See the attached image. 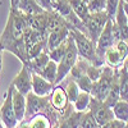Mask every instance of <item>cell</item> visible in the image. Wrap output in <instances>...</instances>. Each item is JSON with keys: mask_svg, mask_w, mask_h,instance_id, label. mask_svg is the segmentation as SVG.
<instances>
[{"mask_svg": "<svg viewBox=\"0 0 128 128\" xmlns=\"http://www.w3.org/2000/svg\"><path fill=\"white\" fill-rule=\"evenodd\" d=\"M70 34L74 38L76 46L78 50V55L83 59H87L92 66L95 67H101L105 63L104 58H100L96 54V44L83 32L76 30V28H70Z\"/></svg>", "mask_w": 128, "mask_h": 128, "instance_id": "obj_1", "label": "cell"}, {"mask_svg": "<svg viewBox=\"0 0 128 128\" xmlns=\"http://www.w3.org/2000/svg\"><path fill=\"white\" fill-rule=\"evenodd\" d=\"M115 69L116 68H113V67H102L101 69V74H100V78L94 82V86H92V96L98 100H101V101H105L106 96H108L109 91H110V87H112V83L114 81V77H115Z\"/></svg>", "mask_w": 128, "mask_h": 128, "instance_id": "obj_2", "label": "cell"}, {"mask_svg": "<svg viewBox=\"0 0 128 128\" xmlns=\"http://www.w3.org/2000/svg\"><path fill=\"white\" fill-rule=\"evenodd\" d=\"M78 50L76 46V42H74V38L70 34L69 36V44H68V49L64 54L63 59L58 63V77H56V83H59L60 81H63L68 74L70 73L72 68L74 67L76 62L78 60Z\"/></svg>", "mask_w": 128, "mask_h": 128, "instance_id": "obj_3", "label": "cell"}, {"mask_svg": "<svg viewBox=\"0 0 128 128\" xmlns=\"http://www.w3.org/2000/svg\"><path fill=\"white\" fill-rule=\"evenodd\" d=\"M109 20V17L106 14V12L101 13H92L88 16V18L84 20V30H86V35L95 42L98 41L100 34L102 32L104 27L106 26Z\"/></svg>", "mask_w": 128, "mask_h": 128, "instance_id": "obj_4", "label": "cell"}, {"mask_svg": "<svg viewBox=\"0 0 128 128\" xmlns=\"http://www.w3.org/2000/svg\"><path fill=\"white\" fill-rule=\"evenodd\" d=\"M13 91H14V86L10 84V87L8 88V92L5 95V100L0 108V119L2 123L5 128H16L17 127V116H16V112L13 108Z\"/></svg>", "mask_w": 128, "mask_h": 128, "instance_id": "obj_5", "label": "cell"}, {"mask_svg": "<svg viewBox=\"0 0 128 128\" xmlns=\"http://www.w3.org/2000/svg\"><path fill=\"white\" fill-rule=\"evenodd\" d=\"M91 113L94 115V118L96 120V123L99 124V127H102L104 124H106L108 122H110L112 119H114V113L112 110L110 106H108L104 101L98 100V99H91Z\"/></svg>", "mask_w": 128, "mask_h": 128, "instance_id": "obj_6", "label": "cell"}, {"mask_svg": "<svg viewBox=\"0 0 128 128\" xmlns=\"http://www.w3.org/2000/svg\"><path fill=\"white\" fill-rule=\"evenodd\" d=\"M115 42L116 41H115L114 35H113V19L109 18L108 23L104 27L102 32L100 34L98 41H96V54H98V56L104 58L105 51L109 48L114 46Z\"/></svg>", "mask_w": 128, "mask_h": 128, "instance_id": "obj_7", "label": "cell"}, {"mask_svg": "<svg viewBox=\"0 0 128 128\" xmlns=\"http://www.w3.org/2000/svg\"><path fill=\"white\" fill-rule=\"evenodd\" d=\"M12 84L14 86V88L17 91L23 94L24 96H27L32 91V70L28 66V63L23 64L22 69L16 76Z\"/></svg>", "mask_w": 128, "mask_h": 128, "instance_id": "obj_8", "label": "cell"}, {"mask_svg": "<svg viewBox=\"0 0 128 128\" xmlns=\"http://www.w3.org/2000/svg\"><path fill=\"white\" fill-rule=\"evenodd\" d=\"M27 110H26V115H35V114H38L40 112L48 109V105H49V101H48V98L46 96H38L36 95L34 91H31L27 96Z\"/></svg>", "mask_w": 128, "mask_h": 128, "instance_id": "obj_9", "label": "cell"}, {"mask_svg": "<svg viewBox=\"0 0 128 128\" xmlns=\"http://www.w3.org/2000/svg\"><path fill=\"white\" fill-rule=\"evenodd\" d=\"M69 36H70V27L69 26H66V27H62V28L55 30L52 32H49L48 37H46V50L50 51L52 49L58 48Z\"/></svg>", "mask_w": 128, "mask_h": 128, "instance_id": "obj_10", "label": "cell"}, {"mask_svg": "<svg viewBox=\"0 0 128 128\" xmlns=\"http://www.w3.org/2000/svg\"><path fill=\"white\" fill-rule=\"evenodd\" d=\"M54 90V83L49 82L40 73L32 72V91L38 96H48Z\"/></svg>", "mask_w": 128, "mask_h": 128, "instance_id": "obj_11", "label": "cell"}, {"mask_svg": "<svg viewBox=\"0 0 128 128\" xmlns=\"http://www.w3.org/2000/svg\"><path fill=\"white\" fill-rule=\"evenodd\" d=\"M13 108L16 112L18 123L23 122L24 116H26V110H27V99L23 94H20L16 88L13 91Z\"/></svg>", "mask_w": 128, "mask_h": 128, "instance_id": "obj_12", "label": "cell"}, {"mask_svg": "<svg viewBox=\"0 0 128 128\" xmlns=\"http://www.w3.org/2000/svg\"><path fill=\"white\" fill-rule=\"evenodd\" d=\"M51 105L54 106L56 110H64L68 105V96L67 92L62 86H58L52 90L51 92Z\"/></svg>", "mask_w": 128, "mask_h": 128, "instance_id": "obj_13", "label": "cell"}, {"mask_svg": "<svg viewBox=\"0 0 128 128\" xmlns=\"http://www.w3.org/2000/svg\"><path fill=\"white\" fill-rule=\"evenodd\" d=\"M48 16H49V12H44V13H40V14H35V16H26L27 23H28V26L32 30L48 34V32H46Z\"/></svg>", "mask_w": 128, "mask_h": 128, "instance_id": "obj_14", "label": "cell"}, {"mask_svg": "<svg viewBox=\"0 0 128 128\" xmlns=\"http://www.w3.org/2000/svg\"><path fill=\"white\" fill-rule=\"evenodd\" d=\"M17 9L26 16H35V14H40V13L45 12L38 5L36 0H18Z\"/></svg>", "mask_w": 128, "mask_h": 128, "instance_id": "obj_15", "label": "cell"}, {"mask_svg": "<svg viewBox=\"0 0 128 128\" xmlns=\"http://www.w3.org/2000/svg\"><path fill=\"white\" fill-rule=\"evenodd\" d=\"M104 60L106 63V66H109V67H113V68H119L120 66H123V56L120 55V52L119 50L114 46L109 48L108 50L105 51V54H104Z\"/></svg>", "mask_w": 128, "mask_h": 128, "instance_id": "obj_16", "label": "cell"}, {"mask_svg": "<svg viewBox=\"0 0 128 128\" xmlns=\"http://www.w3.org/2000/svg\"><path fill=\"white\" fill-rule=\"evenodd\" d=\"M69 26L67 19L64 18L63 16H60L59 13H56L55 10L54 12H50L48 16V22H46V32H52L55 30H59L62 27H66Z\"/></svg>", "mask_w": 128, "mask_h": 128, "instance_id": "obj_17", "label": "cell"}, {"mask_svg": "<svg viewBox=\"0 0 128 128\" xmlns=\"http://www.w3.org/2000/svg\"><path fill=\"white\" fill-rule=\"evenodd\" d=\"M50 62V56H49V52L45 50L42 51L40 55H37L36 58L28 60V66L31 68L32 72H36V73H41L44 70V68L48 66V63Z\"/></svg>", "mask_w": 128, "mask_h": 128, "instance_id": "obj_18", "label": "cell"}, {"mask_svg": "<svg viewBox=\"0 0 128 128\" xmlns=\"http://www.w3.org/2000/svg\"><path fill=\"white\" fill-rule=\"evenodd\" d=\"M69 4L72 6V10L74 13H76V16L81 19V20H86L88 18V16L91 14L90 10H88V5L87 3H84L83 0H69Z\"/></svg>", "mask_w": 128, "mask_h": 128, "instance_id": "obj_19", "label": "cell"}, {"mask_svg": "<svg viewBox=\"0 0 128 128\" xmlns=\"http://www.w3.org/2000/svg\"><path fill=\"white\" fill-rule=\"evenodd\" d=\"M40 74H41V76L44 77L45 80H48L49 82L56 83V77H58V63L50 59V62L48 63V66L44 68V70H42Z\"/></svg>", "mask_w": 128, "mask_h": 128, "instance_id": "obj_20", "label": "cell"}, {"mask_svg": "<svg viewBox=\"0 0 128 128\" xmlns=\"http://www.w3.org/2000/svg\"><path fill=\"white\" fill-rule=\"evenodd\" d=\"M113 113H114V116L116 119L127 122L128 120V101L120 99L113 106Z\"/></svg>", "mask_w": 128, "mask_h": 128, "instance_id": "obj_21", "label": "cell"}, {"mask_svg": "<svg viewBox=\"0 0 128 128\" xmlns=\"http://www.w3.org/2000/svg\"><path fill=\"white\" fill-rule=\"evenodd\" d=\"M80 86H78V83L77 81L74 80L73 77L70 80H68L67 82V86H66V92H67V96H68V100L70 102H74L77 100V98L80 96L81 91H80Z\"/></svg>", "mask_w": 128, "mask_h": 128, "instance_id": "obj_22", "label": "cell"}, {"mask_svg": "<svg viewBox=\"0 0 128 128\" xmlns=\"http://www.w3.org/2000/svg\"><path fill=\"white\" fill-rule=\"evenodd\" d=\"M68 44H69V37H68L66 41H64V42H62V44H60L58 48H55V49H52V50L48 51L50 59L54 60V62H56V63H59V62L63 59L64 54H66V51H67V49H68Z\"/></svg>", "mask_w": 128, "mask_h": 128, "instance_id": "obj_23", "label": "cell"}, {"mask_svg": "<svg viewBox=\"0 0 128 128\" xmlns=\"http://www.w3.org/2000/svg\"><path fill=\"white\" fill-rule=\"evenodd\" d=\"M119 80H120V99L128 101V72L123 67L119 70Z\"/></svg>", "mask_w": 128, "mask_h": 128, "instance_id": "obj_24", "label": "cell"}, {"mask_svg": "<svg viewBox=\"0 0 128 128\" xmlns=\"http://www.w3.org/2000/svg\"><path fill=\"white\" fill-rule=\"evenodd\" d=\"M91 102V96H90V92H84L82 91L80 94V96L77 98V100L74 101V106L78 112H83L87 109V106L90 105Z\"/></svg>", "mask_w": 128, "mask_h": 128, "instance_id": "obj_25", "label": "cell"}, {"mask_svg": "<svg viewBox=\"0 0 128 128\" xmlns=\"http://www.w3.org/2000/svg\"><path fill=\"white\" fill-rule=\"evenodd\" d=\"M28 128H50V122L45 115L37 114L28 123Z\"/></svg>", "mask_w": 128, "mask_h": 128, "instance_id": "obj_26", "label": "cell"}, {"mask_svg": "<svg viewBox=\"0 0 128 128\" xmlns=\"http://www.w3.org/2000/svg\"><path fill=\"white\" fill-rule=\"evenodd\" d=\"M82 116H83V112H80L77 114H72L66 122L62 123V126L59 128H78Z\"/></svg>", "mask_w": 128, "mask_h": 128, "instance_id": "obj_27", "label": "cell"}, {"mask_svg": "<svg viewBox=\"0 0 128 128\" xmlns=\"http://www.w3.org/2000/svg\"><path fill=\"white\" fill-rule=\"evenodd\" d=\"M74 80L77 81L78 86H80V88H81L82 91L90 92V94H91L92 86H94V81L87 76V74H83V76H81V77H78V78H74Z\"/></svg>", "mask_w": 128, "mask_h": 128, "instance_id": "obj_28", "label": "cell"}, {"mask_svg": "<svg viewBox=\"0 0 128 128\" xmlns=\"http://www.w3.org/2000/svg\"><path fill=\"white\" fill-rule=\"evenodd\" d=\"M90 13H101L106 9V0H90L87 3Z\"/></svg>", "mask_w": 128, "mask_h": 128, "instance_id": "obj_29", "label": "cell"}, {"mask_svg": "<svg viewBox=\"0 0 128 128\" xmlns=\"http://www.w3.org/2000/svg\"><path fill=\"white\" fill-rule=\"evenodd\" d=\"M80 127L81 128H99V124L96 123L92 113H86V114H83V116H82Z\"/></svg>", "mask_w": 128, "mask_h": 128, "instance_id": "obj_30", "label": "cell"}, {"mask_svg": "<svg viewBox=\"0 0 128 128\" xmlns=\"http://www.w3.org/2000/svg\"><path fill=\"white\" fill-rule=\"evenodd\" d=\"M119 3H120V0H106V9H105V12H106V14H108V17L110 19L115 18V14H116V10H118Z\"/></svg>", "mask_w": 128, "mask_h": 128, "instance_id": "obj_31", "label": "cell"}, {"mask_svg": "<svg viewBox=\"0 0 128 128\" xmlns=\"http://www.w3.org/2000/svg\"><path fill=\"white\" fill-rule=\"evenodd\" d=\"M115 48L119 50V52H120V55L123 56V59H126L128 56V44H127L126 40L116 41L115 42Z\"/></svg>", "mask_w": 128, "mask_h": 128, "instance_id": "obj_32", "label": "cell"}, {"mask_svg": "<svg viewBox=\"0 0 128 128\" xmlns=\"http://www.w3.org/2000/svg\"><path fill=\"white\" fill-rule=\"evenodd\" d=\"M45 12H54V0H36Z\"/></svg>", "mask_w": 128, "mask_h": 128, "instance_id": "obj_33", "label": "cell"}, {"mask_svg": "<svg viewBox=\"0 0 128 128\" xmlns=\"http://www.w3.org/2000/svg\"><path fill=\"white\" fill-rule=\"evenodd\" d=\"M101 128H126V122L114 118L110 122H108L106 124H104Z\"/></svg>", "mask_w": 128, "mask_h": 128, "instance_id": "obj_34", "label": "cell"}, {"mask_svg": "<svg viewBox=\"0 0 128 128\" xmlns=\"http://www.w3.org/2000/svg\"><path fill=\"white\" fill-rule=\"evenodd\" d=\"M123 2V0H122ZM123 8H124V12H126V16H127V19H128V4L123 2Z\"/></svg>", "mask_w": 128, "mask_h": 128, "instance_id": "obj_35", "label": "cell"}, {"mask_svg": "<svg viewBox=\"0 0 128 128\" xmlns=\"http://www.w3.org/2000/svg\"><path fill=\"white\" fill-rule=\"evenodd\" d=\"M17 4H18V0H10V5H12V8H17Z\"/></svg>", "mask_w": 128, "mask_h": 128, "instance_id": "obj_36", "label": "cell"}, {"mask_svg": "<svg viewBox=\"0 0 128 128\" xmlns=\"http://www.w3.org/2000/svg\"><path fill=\"white\" fill-rule=\"evenodd\" d=\"M123 67H124V68H126V70L128 72V56H127V58L124 59V62H123Z\"/></svg>", "mask_w": 128, "mask_h": 128, "instance_id": "obj_37", "label": "cell"}, {"mask_svg": "<svg viewBox=\"0 0 128 128\" xmlns=\"http://www.w3.org/2000/svg\"><path fill=\"white\" fill-rule=\"evenodd\" d=\"M126 128H128V120L126 122Z\"/></svg>", "mask_w": 128, "mask_h": 128, "instance_id": "obj_38", "label": "cell"}, {"mask_svg": "<svg viewBox=\"0 0 128 128\" xmlns=\"http://www.w3.org/2000/svg\"><path fill=\"white\" fill-rule=\"evenodd\" d=\"M0 128H5V127L3 126V123H2V124H0Z\"/></svg>", "mask_w": 128, "mask_h": 128, "instance_id": "obj_39", "label": "cell"}, {"mask_svg": "<svg viewBox=\"0 0 128 128\" xmlns=\"http://www.w3.org/2000/svg\"><path fill=\"white\" fill-rule=\"evenodd\" d=\"M83 2H84V3H88V2H90V0H83Z\"/></svg>", "mask_w": 128, "mask_h": 128, "instance_id": "obj_40", "label": "cell"}, {"mask_svg": "<svg viewBox=\"0 0 128 128\" xmlns=\"http://www.w3.org/2000/svg\"><path fill=\"white\" fill-rule=\"evenodd\" d=\"M123 2H124V3H127V4H128V0H123Z\"/></svg>", "mask_w": 128, "mask_h": 128, "instance_id": "obj_41", "label": "cell"}, {"mask_svg": "<svg viewBox=\"0 0 128 128\" xmlns=\"http://www.w3.org/2000/svg\"><path fill=\"white\" fill-rule=\"evenodd\" d=\"M127 44H128V38H127Z\"/></svg>", "mask_w": 128, "mask_h": 128, "instance_id": "obj_42", "label": "cell"}, {"mask_svg": "<svg viewBox=\"0 0 128 128\" xmlns=\"http://www.w3.org/2000/svg\"><path fill=\"white\" fill-rule=\"evenodd\" d=\"M16 128H17V127H16ZM19 128H20V127H19Z\"/></svg>", "mask_w": 128, "mask_h": 128, "instance_id": "obj_43", "label": "cell"}]
</instances>
